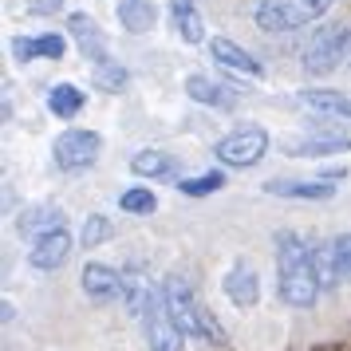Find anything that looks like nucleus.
<instances>
[{
	"mask_svg": "<svg viewBox=\"0 0 351 351\" xmlns=\"http://www.w3.org/2000/svg\"><path fill=\"white\" fill-rule=\"evenodd\" d=\"M272 245H276V296L288 308H312L324 292L312 265V237H300L296 229H280Z\"/></svg>",
	"mask_w": 351,
	"mask_h": 351,
	"instance_id": "f257e3e1",
	"label": "nucleus"
},
{
	"mask_svg": "<svg viewBox=\"0 0 351 351\" xmlns=\"http://www.w3.org/2000/svg\"><path fill=\"white\" fill-rule=\"evenodd\" d=\"M158 292H162V300H166V308H170V316L178 319V328H182L186 335H193V339H206V343H217V348H225V343H229L221 319H217L206 304L197 300L193 285L182 276V272H170V276L158 285Z\"/></svg>",
	"mask_w": 351,
	"mask_h": 351,
	"instance_id": "f03ea898",
	"label": "nucleus"
},
{
	"mask_svg": "<svg viewBox=\"0 0 351 351\" xmlns=\"http://www.w3.org/2000/svg\"><path fill=\"white\" fill-rule=\"evenodd\" d=\"M335 0H256L253 20L261 32H296L316 24L324 12H332Z\"/></svg>",
	"mask_w": 351,
	"mask_h": 351,
	"instance_id": "7ed1b4c3",
	"label": "nucleus"
},
{
	"mask_svg": "<svg viewBox=\"0 0 351 351\" xmlns=\"http://www.w3.org/2000/svg\"><path fill=\"white\" fill-rule=\"evenodd\" d=\"M343 60H351V24H324V28H316L308 48H304V71L324 80Z\"/></svg>",
	"mask_w": 351,
	"mask_h": 351,
	"instance_id": "20e7f679",
	"label": "nucleus"
},
{
	"mask_svg": "<svg viewBox=\"0 0 351 351\" xmlns=\"http://www.w3.org/2000/svg\"><path fill=\"white\" fill-rule=\"evenodd\" d=\"M265 154H269V130H261V127L229 130L225 138L213 143V158L221 162V166H237V170L256 166Z\"/></svg>",
	"mask_w": 351,
	"mask_h": 351,
	"instance_id": "39448f33",
	"label": "nucleus"
},
{
	"mask_svg": "<svg viewBox=\"0 0 351 351\" xmlns=\"http://www.w3.org/2000/svg\"><path fill=\"white\" fill-rule=\"evenodd\" d=\"M99 150H103V134L99 130H87V127H67L56 146H51V162L67 170V174H75V170H87V166H95L99 162Z\"/></svg>",
	"mask_w": 351,
	"mask_h": 351,
	"instance_id": "423d86ee",
	"label": "nucleus"
},
{
	"mask_svg": "<svg viewBox=\"0 0 351 351\" xmlns=\"http://www.w3.org/2000/svg\"><path fill=\"white\" fill-rule=\"evenodd\" d=\"M143 335H146V348L150 351H182L186 343V332L178 328V319L170 316V308H166V300H162V292L154 288V296H150V304H146L143 316Z\"/></svg>",
	"mask_w": 351,
	"mask_h": 351,
	"instance_id": "0eeeda50",
	"label": "nucleus"
},
{
	"mask_svg": "<svg viewBox=\"0 0 351 351\" xmlns=\"http://www.w3.org/2000/svg\"><path fill=\"white\" fill-rule=\"evenodd\" d=\"M80 285H83V296L103 308V304H119L127 296V272L111 269L103 261H87L80 272Z\"/></svg>",
	"mask_w": 351,
	"mask_h": 351,
	"instance_id": "6e6552de",
	"label": "nucleus"
},
{
	"mask_svg": "<svg viewBox=\"0 0 351 351\" xmlns=\"http://www.w3.org/2000/svg\"><path fill=\"white\" fill-rule=\"evenodd\" d=\"M67 256H71V233L67 229H56L48 237H36L32 249H28V265L36 272H56L67 265Z\"/></svg>",
	"mask_w": 351,
	"mask_h": 351,
	"instance_id": "1a4fd4ad",
	"label": "nucleus"
},
{
	"mask_svg": "<svg viewBox=\"0 0 351 351\" xmlns=\"http://www.w3.org/2000/svg\"><path fill=\"white\" fill-rule=\"evenodd\" d=\"M67 36L75 40V48H80L83 60H91V67L103 64V60H111V56H107V40H103L99 24L87 16V12H71V16H67Z\"/></svg>",
	"mask_w": 351,
	"mask_h": 351,
	"instance_id": "9d476101",
	"label": "nucleus"
},
{
	"mask_svg": "<svg viewBox=\"0 0 351 351\" xmlns=\"http://www.w3.org/2000/svg\"><path fill=\"white\" fill-rule=\"evenodd\" d=\"M209 56H213L221 67L245 75V80H261V75H265L261 60H253V51H245L237 40H229V36H213V40H209Z\"/></svg>",
	"mask_w": 351,
	"mask_h": 351,
	"instance_id": "9b49d317",
	"label": "nucleus"
},
{
	"mask_svg": "<svg viewBox=\"0 0 351 351\" xmlns=\"http://www.w3.org/2000/svg\"><path fill=\"white\" fill-rule=\"evenodd\" d=\"M56 229H67V217L60 206H48V202H40V206H28L20 209L16 217V233L20 237H48V233H56Z\"/></svg>",
	"mask_w": 351,
	"mask_h": 351,
	"instance_id": "f8f14e48",
	"label": "nucleus"
},
{
	"mask_svg": "<svg viewBox=\"0 0 351 351\" xmlns=\"http://www.w3.org/2000/svg\"><path fill=\"white\" fill-rule=\"evenodd\" d=\"M221 288H225V296H229V304L241 308V312L256 308V300H261V276L249 265H233V269L225 272Z\"/></svg>",
	"mask_w": 351,
	"mask_h": 351,
	"instance_id": "ddd939ff",
	"label": "nucleus"
},
{
	"mask_svg": "<svg viewBox=\"0 0 351 351\" xmlns=\"http://www.w3.org/2000/svg\"><path fill=\"white\" fill-rule=\"evenodd\" d=\"M265 193L272 197H288V202H332L335 197V186L328 178H319V182H292V178H272L265 182Z\"/></svg>",
	"mask_w": 351,
	"mask_h": 351,
	"instance_id": "4468645a",
	"label": "nucleus"
},
{
	"mask_svg": "<svg viewBox=\"0 0 351 351\" xmlns=\"http://www.w3.org/2000/svg\"><path fill=\"white\" fill-rule=\"evenodd\" d=\"M186 95H190L193 103H202V107H217V111L237 107V91L225 87V83H217V80H209V75H202V71L186 75Z\"/></svg>",
	"mask_w": 351,
	"mask_h": 351,
	"instance_id": "2eb2a0df",
	"label": "nucleus"
},
{
	"mask_svg": "<svg viewBox=\"0 0 351 351\" xmlns=\"http://www.w3.org/2000/svg\"><path fill=\"white\" fill-rule=\"evenodd\" d=\"M114 16L123 24V32L146 36L158 24V4L154 0H114Z\"/></svg>",
	"mask_w": 351,
	"mask_h": 351,
	"instance_id": "dca6fc26",
	"label": "nucleus"
},
{
	"mask_svg": "<svg viewBox=\"0 0 351 351\" xmlns=\"http://www.w3.org/2000/svg\"><path fill=\"white\" fill-rule=\"evenodd\" d=\"M170 24L186 44H206V20L193 0H170Z\"/></svg>",
	"mask_w": 351,
	"mask_h": 351,
	"instance_id": "f3484780",
	"label": "nucleus"
},
{
	"mask_svg": "<svg viewBox=\"0 0 351 351\" xmlns=\"http://www.w3.org/2000/svg\"><path fill=\"white\" fill-rule=\"evenodd\" d=\"M343 150H351L348 134H308V138L288 143L292 158H328V154H343Z\"/></svg>",
	"mask_w": 351,
	"mask_h": 351,
	"instance_id": "a211bd4d",
	"label": "nucleus"
},
{
	"mask_svg": "<svg viewBox=\"0 0 351 351\" xmlns=\"http://www.w3.org/2000/svg\"><path fill=\"white\" fill-rule=\"evenodd\" d=\"M130 174L134 178H150V182H162V178L178 174V162L166 154V150H138L130 158Z\"/></svg>",
	"mask_w": 351,
	"mask_h": 351,
	"instance_id": "6ab92c4d",
	"label": "nucleus"
},
{
	"mask_svg": "<svg viewBox=\"0 0 351 351\" xmlns=\"http://www.w3.org/2000/svg\"><path fill=\"white\" fill-rule=\"evenodd\" d=\"M312 265H316V276H319V288L332 292L343 276H339V261H335V237L319 241L312 237Z\"/></svg>",
	"mask_w": 351,
	"mask_h": 351,
	"instance_id": "aec40b11",
	"label": "nucleus"
},
{
	"mask_svg": "<svg viewBox=\"0 0 351 351\" xmlns=\"http://www.w3.org/2000/svg\"><path fill=\"white\" fill-rule=\"evenodd\" d=\"M83 103H87V95H83L75 83H56L48 91V111L56 114V119H64V123H71V119L83 111Z\"/></svg>",
	"mask_w": 351,
	"mask_h": 351,
	"instance_id": "412c9836",
	"label": "nucleus"
},
{
	"mask_svg": "<svg viewBox=\"0 0 351 351\" xmlns=\"http://www.w3.org/2000/svg\"><path fill=\"white\" fill-rule=\"evenodd\" d=\"M300 103L312 107V111L351 119V95H339V91H332V87H308V91H300Z\"/></svg>",
	"mask_w": 351,
	"mask_h": 351,
	"instance_id": "4be33fe9",
	"label": "nucleus"
},
{
	"mask_svg": "<svg viewBox=\"0 0 351 351\" xmlns=\"http://www.w3.org/2000/svg\"><path fill=\"white\" fill-rule=\"evenodd\" d=\"M130 83V71L119 60H103V64L91 67V87L95 91H107V95H119L123 87Z\"/></svg>",
	"mask_w": 351,
	"mask_h": 351,
	"instance_id": "5701e85b",
	"label": "nucleus"
},
{
	"mask_svg": "<svg viewBox=\"0 0 351 351\" xmlns=\"http://www.w3.org/2000/svg\"><path fill=\"white\" fill-rule=\"evenodd\" d=\"M119 209L123 213H134V217H150L158 209V197H154L150 186H130V190L119 193Z\"/></svg>",
	"mask_w": 351,
	"mask_h": 351,
	"instance_id": "b1692460",
	"label": "nucleus"
},
{
	"mask_svg": "<svg viewBox=\"0 0 351 351\" xmlns=\"http://www.w3.org/2000/svg\"><path fill=\"white\" fill-rule=\"evenodd\" d=\"M225 190V174L221 170H206V174L197 178H178V193H186V197H209V193Z\"/></svg>",
	"mask_w": 351,
	"mask_h": 351,
	"instance_id": "393cba45",
	"label": "nucleus"
},
{
	"mask_svg": "<svg viewBox=\"0 0 351 351\" xmlns=\"http://www.w3.org/2000/svg\"><path fill=\"white\" fill-rule=\"evenodd\" d=\"M111 237H114V221L107 217V213H91V217L83 221V229H80L83 249H99L103 241H111Z\"/></svg>",
	"mask_w": 351,
	"mask_h": 351,
	"instance_id": "a878e982",
	"label": "nucleus"
},
{
	"mask_svg": "<svg viewBox=\"0 0 351 351\" xmlns=\"http://www.w3.org/2000/svg\"><path fill=\"white\" fill-rule=\"evenodd\" d=\"M36 44H40V60H56V64H60L67 56V40L60 32H40Z\"/></svg>",
	"mask_w": 351,
	"mask_h": 351,
	"instance_id": "bb28decb",
	"label": "nucleus"
},
{
	"mask_svg": "<svg viewBox=\"0 0 351 351\" xmlns=\"http://www.w3.org/2000/svg\"><path fill=\"white\" fill-rule=\"evenodd\" d=\"M12 60H20V64L40 60V44H36V36H12Z\"/></svg>",
	"mask_w": 351,
	"mask_h": 351,
	"instance_id": "cd10ccee",
	"label": "nucleus"
},
{
	"mask_svg": "<svg viewBox=\"0 0 351 351\" xmlns=\"http://www.w3.org/2000/svg\"><path fill=\"white\" fill-rule=\"evenodd\" d=\"M335 261H339V276L351 280V233H339L335 237Z\"/></svg>",
	"mask_w": 351,
	"mask_h": 351,
	"instance_id": "c85d7f7f",
	"label": "nucleus"
},
{
	"mask_svg": "<svg viewBox=\"0 0 351 351\" xmlns=\"http://www.w3.org/2000/svg\"><path fill=\"white\" fill-rule=\"evenodd\" d=\"M16 319V308H12V300H4V324H12Z\"/></svg>",
	"mask_w": 351,
	"mask_h": 351,
	"instance_id": "c756f323",
	"label": "nucleus"
}]
</instances>
